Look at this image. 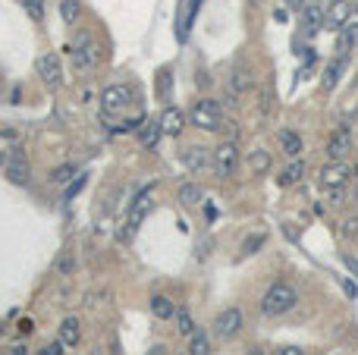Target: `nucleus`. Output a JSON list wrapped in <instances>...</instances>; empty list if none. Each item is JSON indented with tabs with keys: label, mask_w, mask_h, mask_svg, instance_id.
I'll use <instances>...</instances> for the list:
<instances>
[{
	"label": "nucleus",
	"mask_w": 358,
	"mask_h": 355,
	"mask_svg": "<svg viewBox=\"0 0 358 355\" xmlns=\"http://www.w3.org/2000/svg\"><path fill=\"white\" fill-rule=\"evenodd\" d=\"M296 302H298L296 286L276 280V283H270L264 299H261V314L264 318H280V314H286L289 308H296Z\"/></svg>",
	"instance_id": "obj_1"
},
{
	"label": "nucleus",
	"mask_w": 358,
	"mask_h": 355,
	"mask_svg": "<svg viewBox=\"0 0 358 355\" xmlns=\"http://www.w3.org/2000/svg\"><path fill=\"white\" fill-rule=\"evenodd\" d=\"M189 123L195 129H204V133H220L224 129V111H220V104L214 98H202L189 111Z\"/></svg>",
	"instance_id": "obj_2"
},
{
	"label": "nucleus",
	"mask_w": 358,
	"mask_h": 355,
	"mask_svg": "<svg viewBox=\"0 0 358 355\" xmlns=\"http://www.w3.org/2000/svg\"><path fill=\"white\" fill-rule=\"evenodd\" d=\"M135 101V95H132V89L129 85H107L104 91H101V111H104V117H117V113H123V111H129V104Z\"/></svg>",
	"instance_id": "obj_3"
},
{
	"label": "nucleus",
	"mask_w": 358,
	"mask_h": 355,
	"mask_svg": "<svg viewBox=\"0 0 358 355\" xmlns=\"http://www.w3.org/2000/svg\"><path fill=\"white\" fill-rule=\"evenodd\" d=\"M211 167H214V173L220 179H230L232 173H236L239 167V148H236V141L226 139L224 145H217L214 154H211Z\"/></svg>",
	"instance_id": "obj_4"
},
{
	"label": "nucleus",
	"mask_w": 358,
	"mask_h": 355,
	"mask_svg": "<svg viewBox=\"0 0 358 355\" xmlns=\"http://www.w3.org/2000/svg\"><path fill=\"white\" fill-rule=\"evenodd\" d=\"M3 173H7V179H10L13 185H29V179H32V163H29V157H25L23 148H13V151L7 154Z\"/></svg>",
	"instance_id": "obj_5"
},
{
	"label": "nucleus",
	"mask_w": 358,
	"mask_h": 355,
	"mask_svg": "<svg viewBox=\"0 0 358 355\" xmlns=\"http://www.w3.org/2000/svg\"><path fill=\"white\" fill-rule=\"evenodd\" d=\"M242 324H246L242 308H224L214 321V333L220 336V340H236L239 330H242Z\"/></svg>",
	"instance_id": "obj_6"
},
{
	"label": "nucleus",
	"mask_w": 358,
	"mask_h": 355,
	"mask_svg": "<svg viewBox=\"0 0 358 355\" xmlns=\"http://www.w3.org/2000/svg\"><path fill=\"white\" fill-rule=\"evenodd\" d=\"M35 67H38V76H41V82H45L47 89H60V85H63V63H60L57 54H41Z\"/></svg>",
	"instance_id": "obj_7"
},
{
	"label": "nucleus",
	"mask_w": 358,
	"mask_h": 355,
	"mask_svg": "<svg viewBox=\"0 0 358 355\" xmlns=\"http://www.w3.org/2000/svg\"><path fill=\"white\" fill-rule=\"evenodd\" d=\"M352 170H349V163L343 161H330L321 167V185L324 189H343L346 183H349Z\"/></svg>",
	"instance_id": "obj_8"
},
{
	"label": "nucleus",
	"mask_w": 358,
	"mask_h": 355,
	"mask_svg": "<svg viewBox=\"0 0 358 355\" xmlns=\"http://www.w3.org/2000/svg\"><path fill=\"white\" fill-rule=\"evenodd\" d=\"M157 123H160V133L176 139V135H182V129H186V113L179 111L176 104H167L164 111H160V117H157Z\"/></svg>",
	"instance_id": "obj_9"
},
{
	"label": "nucleus",
	"mask_w": 358,
	"mask_h": 355,
	"mask_svg": "<svg viewBox=\"0 0 358 355\" xmlns=\"http://www.w3.org/2000/svg\"><path fill=\"white\" fill-rule=\"evenodd\" d=\"M73 63H75V69L79 73H85V69H95V63H97V57H95V51H91V41H88V35H75V41H73Z\"/></svg>",
	"instance_id": "obj_10"
},
{
	"label": "nucleus",
	"mask_w": 358,
	"mask_h": 355,
	"mask_svg": "<svg viewBox=\"0 0 358 355\" xmlns=\"http://www.w3.org/2000/svg\"><path fill=\"white\" fill-rule=\"evenodd\" d=\"M349 151H352V129L349 126L333 129V135H330V141H327V157L330 161H346Z\"/></svg>",
	"instance_id": "obj_11"
},
{
	"label": "nucleus",
	"mask_w": 358,
	"mask_h": 355,
	"mask_svg": "<svg viewBox=\"0 0 358 355\" xmlns=\"http://www.w3.org/2000/svg\"><path fill=\"white\" fill-rule=\"evenodd\" d=\"M182 167H189L192 173H204L211 170V151L202 145H192V148H182Z\"/></svg>",
	"instance_id": "obj_12"
},
{
	"label": "nucleus",
	"mask_w": 358,
	"mask_h": 355,
	"mask_svg": "<svg viewBox=\"0 0 358 355\" xmlns=\"http://www.w3.org/2000/svg\"><path fill=\"white\" fill-rule=\"evenodd\" d=\"M349 16H352L349 0H333L330 10H324V25H330V29H343V25L349 23Z\"/></svg>",
	"instance_id": "obj_13"
},
{
	"label": "nucleus",
	"mask_w": 358,
	"mask_h": 355,
	"mask_svg": "<svg viewBox=\"0 0 358 355\" xmlns=\"http://www.w3.org/2000/svg\"><path fill=\"white\" fill-rule=\"evenodd\" d=\"M60 343L67 349H73V346H79V340H82V321L79 318H63L60 321V336H57Z\"/></svg>",
	"instance_id": "obj_14"
},
{
	"label": "nucleus",
	"mask_w": 358,
	"mask_h": 355,
	"mask_svg": "<svg viewBox=\"0 0 358 355\" xmlns=\"http://www.w3.org/2000/svg\"><path fill=\"white\" fill-rule=\"evenodd\" d=\"M151 211H154V198H151V189H145L142 195H139V198H135V205H132V211H129V223L126 227H139V223L145 220V217L151 214Z\"/></svg>",
	"instance_id": "obj_15"
},
{
	"label": "nucleus",
	"mask_w": 358,
	"mask_h": 355,
	"mask_svg": "<svg viewBox=\"0 0 358 355\" xmlns=\"http://www.w3.org/2000/svg\"><path fill=\"white\" fill-rule=\"evenodd\" d=\"M148 308H151V314H154L157 321H170L173 314H176V305H173V299L164 296V293H154V296H151V302H148Z\"/></svg>",
	"instance_id": "obj_16"
},
{
	"label": "nucleus",
	"mask_w": 358,
	"mask_h": 355,
	"mask_svg": "<svg viewBox=\"0 0 358 355\" xmlns=\"http://www.w3.org/2000/svg\"><path fill=\"white\" fill-rule=\"evenodd\" d=\"M321 25H324V7H318V3H305V7H302V29H305L308 35H314Z\"/></svg>",
	"instance_id": "obj_17"
},
{
	"label": "nucleus",
	"mask_w": 358,
	"mask_h": 355,
	"mask_svg": "<svg viewBox=\"0 0 358 355\" xmlns=\"http://www.w3.org/2000/svg\"><path fill=\"white\" fill-rule=\"evenodd\" d=\"M139 129H142V133H139V145H142L145 151L154 148L157 139L164 135V133H160V123H157V119H142V126H139Z\"/></svg>",
	"instance_id": "obj_18"
},
{
	"label": "nucleus",
	"mask_w": 358,
	"mask_h": 355,
	"mask_svg": "<svg viewBox=\"0 0 358 355\" xmlns=\"http://www.w3.org/2000/svg\"><path fill=\"white\" fill-rule=\"evenodd\" d=\"M343 67H346V60H343V57H336V60H330V63H327V69H324V79H321V89L327 91V95L336 89V85H339Z\"/></svg>",
	"instance_id": "obj_19"
},
{
	"label": "nucleus",
	"mask_w": 358,
	"mask_h": 355,
	"mask_svg": "<svg viewBox=\"0 0 358 355\" xmlns=\"http://www.w3.org/2000/svg\"><path fill=\"white\" fill-rule=\"evenodd\" d=\"M355 45H358V23L349 19V23L339 29V45H336V51H339V57L346 60V54H349Z\"/></svg>",
	"instance_id": "obj_20"
},
{
	"label": "nucleus",
	"mask_w": 358,
	"mask_h": 355,
	"mask_svg": "<svg viewBox=\"0 0 358 355\" xmlns=\"http://www.w3.org/2000/svg\"><path fill=\"white\" fill-rule=\"evenodd\" d=\"M60 19L63 25H75L82 19V0H60Z\"/></svg>",
	"instance_id": "obj_21"
},
{
	"label": "nucleus",
	"mask_w": 358,
	"mask_h": 355,
	"mask_svg": "<svg viewBox=\"0 0 358 355\" xmlns=\"http://www.w3.org/2000/svg\"><path fill=\"white\" fill-rule=\"evenodd\" d=\"M302 176H305V161L292 157V161L283 167V173H280V183H283V185H296V183H302Z\"/></svg>",
	"instance_id": "obj_22"
},
{
	"label": "nucleus",
	"mask_w": 358,
	"mask_h": 355,
	"mask_svg": "<svg viewBox=\"0 0 358 355\" xmlns=\"http://www.w3.org/2000/svg\"><path fill=\"white\" fill-rule=\"evenodd\" d=\"M179 205H186V207H192V205H202L204 201V189L198 183H186L182 189H179Z\"/></svg>",
	"instance_id": "obj_23"
},
{
	"label": "nucleus",
	"mask_w": 358,
	"mask_h": 355,
	"mask_svg": "<svg viewBox=\"0 0 358 355\" xmlns=\"http://www.w3.org/2000/svg\"><path fill=\"white\" fill-rule=\"evenodd\" d=\"M280 151H283L286 157H298V154H302V139H298V133L283 129V133H280Z\"/></svg>",
	"instance_id": "obj_24"
},
{
	"label": "nucleus",
	"mask_w": 358,
	"mask_h": 355,
	"mask_svg": "<svg viewBox=\"0 0 358 355\" xmlns=\"http://www.w3.org/2000/svg\"><path fill=\"white\" fill-rule=\"evenodd\" d=\"M248 167H252L254 176H264V173L270 170V151H264V148L252 151V157H248Z\"/></svg>",
	"instance_id": "obj_25"
},
{
	"label": "nucleus",
	"mask_w": 358,
	"mask_h": 355,
	"mask_svg": "<svg viewBox=\"0 0 358 355\" xmlns=\"http://www.w3.org/2000/svg\"><path fill=\"white\" fill-rule=\"evenodd\" d=\"M198 7H202V0H186V7L179 10V38L186 35V29L192 25L195 13H198Z\"/></svg>",
	"instance_id": "obj_26"
},
{
	"label": "nucleus",
	"mask_w": 358,
	"mask_h": 355,
	"mask_svg": "<svg viewBox=\"0 0 358 355\" xmlns=\"http://www.w3.org/2000/svg\"><path fill=\"white\" fill-rule=\"evenodd\" d=\"M85 183H88V173L79 170V173H75V176L67 183V189H63V201H73L75 195H79V192L85 189Z\"/></svg>",
	"instance_id": "obj_27"
},
{
	"label": "nucleus",
	"mask_w": 358,
	"mask_h": 355,
	"mask_svg": "<svg viewBox=\"0 0 358 355\" xmlns=\"http://www.w3.org/2000/svg\"><path fill=\"white\" fill-rule=\"evenodd\" d=\"M173 318H176V330L182 333V336H192V333L198 330V327H195V321H192V314H189V308H179Z\"/></svg>",
	"instance_id": "obj_28"
},
{
	"label": "nucleus",
	"mask_w": 358,
	"mask_h": 355,
	"mask_svg": "<svg viewBox=\"0 0 358 355\" xmlns=\"http://www.w3.org/2000/svg\"><path fill=\"white\" fill-rule=\"evenodd\" d=\"M189 355H211V343L204 333L195 330L192 333V340H189Z\"/></svg>",
	"instance_id": "obj_29"
},
{
	"label": "nucleus",
	"mask_w": 358,
	"mask_h": 355,
	"mask_svg": "<svg viewBox=\"0 0 358 355\" xmlns=\"http://www.w3.org/2000/svg\"><path fill=\"white\" fill-rule=\"evenodd\" d=\"M19 3L25 7V13H29L32 19H38V23L45 19V0H19Z\"/></svg>",
	"instance_id": "obj_30"
},
{
	"label": "nucleus",
	"mask_w": 358,
	"mask_h": 355,
	"mask_svg": "<svg viewBox=\"0 0 358 355\" xmlns=\"http://www.w3.org/2000/svg\"><path fill=\"white\" fill-rule=\"evenodd\" d=\"M261 245H264V233H252V236H246V242H242V255H254Z\"/></svg>",
	"instance_id": "obj_31"
},
{
	"label": "nucleus",
	"mask_w": 358,
	"mask_h": 355,
	"mask_svg": "<svg viewBox=\"0 0 358 355\" xmlns=\"http://www.w3.org/2000/svg\"><path fill=\"white\" fill-rule=\"evenodd\" d=\"M75 173H79V170H75V167H73V163H67V167H57V170H53V183H60V185H63V183H69V179H73L75 176Z\"/></svg>",
	"instance_id": "obj_32"
},
{
	"label": "nucleus",
	"mask_w": 358,
	"mask_h": 355,
	"mask_svg": "<svg viewBox=\"0 0 358 355\" xmlns=\"http://www.w3.org/2000/svg\"><path fill=\"white\" fill-rule=\"evenodd\" d=\"M248 85H252V79H248L246 73H232V82H230V91H239V95H242V91H246Z\"/></svg>",
	"instance_id": "obj_33"
},
{
	"label": "nucleus",
	"mask_w": 358,
	"mask_h": 355,
	"mask_svg": "<svg viewBox=\"0 0 358 355\" xmlns=\"http://www.w3.org/2000/svg\"><path fill=\"white\" fill-rule=\"evenodd\" d=\"M170 89H173L170 73H160V79H157V91H160V98H170Z\"/></svg>",
	"instance_id": "obj_34"
},
{
	"label": "nucleus",
	"mask_w": 358,
	"mask_h": 355,
	"mask_svg": "<svg viewBox=\"0 0 358 355\" xmlns=\"http://www.w3.org/2000/svg\"><path fill=\"white\" fill-rule=\"evenodd\" d=\"M73 267H75V261H73V255H69V252L57 261V271H60V274H73Z\"/></svg>",
	"instance_id": "obj_35"
},
{
	"label": "nucleus",
	"mask_w": 358,
	"mask_h": 355,
	"mask_svg": "<svg viewBox=\"0 0 358 355\" xmlns=\"http://www.w3.org/2000/svg\"><path fill=\"white\" fill-rule=\"evenodd\" d=\"M63 349H67V346L57 340V343H47L45 349H38V355H63Z\"/></svg>",
	"instance_id": "obj_36"
},
{
	"label": "nucleus",
	"mask_w": 358,
	"mask_h": 355,
	"mask_svg": "<svg viewBox=\"0 0 358 355\" xmlns=\"http://www.w3.org/2000/svg\"><path fill=\"white\" fill-rule=\"evenodd\" d=\"M343 233H346L349 239H355V236H358V217H349V220L343 223Z\"/></svg>",
	"instance_id": "obj_37"
},
{
	"label": "nucleus",
	"mask_w": 358,
	"mask_h": 355,
	"mask_svg": "<svg viewBox=\"0 0 358 355\" xmlns=\"http://www.w3.org/2000/svg\"><path fill=\"white\" fill-rule=\"evenodd\" d=\"M343 264H346V267H349L352 274H355V277H358V258H352V255H343Z\"/></svg>",
	"instance_id": "obj_38"
},
{
	"label": "nucleus",
	"mask_w": 358,
	"mask_h": 355,
	"mask_svg": "<svg viewBox=\"0 0 358 355\" xmlns=\"http://www.w3.org/2000/svg\"><path fill=\"white\" fill-rule=\"evenodd\" d=\"M274 355H305V352H302L298 346H283V349H276Z\"/></svg>",
	"instance_id": "obj_39"
},
{
	"label": "nucleus",
	"mask_w": 358,
	"mask_h": 355,
	"mask_svg": "<svg viewBox=\"0 0 358 355\" xmlns=\"http://www.w3.org/2000/svg\"><path fill=\"white\" fill-rule=\"evenodd\" d=\"M283 3H286L289 10H302V7H305V0H283Z\"/></svg>",
	"instance_id": "obj_40"
},
{
	"label": "nucleus",
	"mask_w": 358,
	"mask_h": 355,
	"mask_svg": "<svg viewBox=\"0 0 358 355\" xmlns=\"http://www.w3.org/2000/svg\"><path fill=\"white\" fill-rule=\"evenodd\" d=\"M343 289H346V296H349V299H355V293H358V289H355V286H352V283H349V280H343Z\"/></svg>",
	"instance_id": "obj_41"
},
{
	"label": "nucleus",
	"mask_w": 358,
	"mask_h": 355,
	"mask_svg": "<svg viewBox=\"0 0 358 355\" xmlns=\"http://www.w3.org/2000/svg\"><path fill=\"white\" fill-rule=\"evenodd\" d=\"M19 333H32V321H29V318L19 321Z\"/></svg>",
	"instance_id": "obj_42"
},
{
	"label": "nucleus",
	"mask_w": 358,
	"mask_h": 355,
	"mask_svg": "<svg viewBox=\"0 0 358 355\" xmlns=\"http://www.w3.org/2000/svg\"><path fill=\"white\" fill-rule=\"evenodd\" d=\"M7 355H29V349H25V346H13Z\"/></svg>",
	"instance_id": "obj_43"
},
{
	"label": "nucleus",
	"mask_w": 358,
	"mask_h": 355,
	"mask_svg": "<svg viewBox=\"0 0 358 355\" xmlns=\"http://www.w3.org/2000/svg\"><path fill=\"white\" fill-rule=\"evenodd\" d=\"M204 214H208V220L214 223V220H217V214H220V211H217V207H208V211H204Z\"/></svg>",
	"instance_id": "obj_44"
},
{
	"label": "nucleus",
	"mask_w": 358,
	"mask_h": 355,
	"mask_svg": "<svg viewBox=\"0 0 358 355\" xmlns=\"http://www.w3.org/2000/svg\"><path fill=\"white\" fill-rule=\"evenodd\" d=\"M160 352H167V349H164V346H154V349H151V355H160Z\"/></svg>",
	"instance_id": "obj_45"
},
{
	"label": "nucleus",
	"mask_w": 358,
	"mask_h": 355,
	"mask_svg": "<svg viewBox=\"0 0 358 355\" xmlns=\"http://www.w3.org/2000/svg\"><path fill=\"white\" fill-rule=\"evenodd\" d=\"M248 355H264V349H248Z\"/></svg>",
	"instance_id": "obj_46"
},
{
	"label": "nucleus",
	"mask_w": 358,
	"mask_h": 355,
	"mask_svg": "<svg viewBox=\"0 0 358 355\" xmlns=\"http://www.w3.org/2000/svg\"><path fill=\"white\" fill-rule=\"evenodd\" d=\"M0 333H3V324H0Z\"/></svg>",
	"instance_id": "obj_47"
}]
</instances>
